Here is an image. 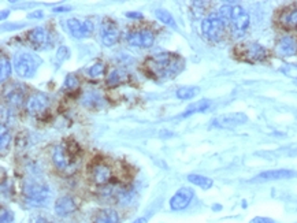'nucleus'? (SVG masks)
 <instances>
[{
	"label": "nucleus",
	"mask_w": 297,
	"mask_h": 223,
	"mask_svg": "<svg viewBox=\"0 0 297 223\" xmlns=\"http://www.w3.org/2000/svg\"><path fill=\"white\" fill-rule=\"evenodd\" d=\"M184 67V59L178 55L170 52H162L146 58L144 63V70L154 80L173 78Z\"/></svg>",
	"instance_id": "nucleus-1"
},
{
	"label": "nucleus",
	"mask_w": 297,
	"mask_h": 223,
	"mask_svg": "<svg viewBox=\"0 0 297 223\" xmlns=\"http://www.w3.org/2000/svg\"><path fill=\"white\" fill-rule=\"evenodd\" d=\"M80 147L74 141H69L67 145H61L55 148L54 151V164L57 169L65 174H71L77 169V161H78V155H80Z\"/></svg>",
	"instance_id": "nucleus-2"
},
{
	"label": "nucleus",
	"mask_w": 297,
	"mask_h": 223,
	"mask_svg": "<svg viewBox=\"0 0 297 223\" xmlns=\"http://www.w3.org/2000/svg\"><path fill=\"white\" fill-rule=\"evenodd\" d=\"M234 57L241 62L256 63L264 61L266 58L269 57V52L260 44L244 41V43L237 44L236 47H234Z\"/></svg>",
	"instance_id": "nucleus-3"
},
{
	"label": "nucleus",
	"mask_w": 297,
	"mask_h": 223,
	"mask_svg": "<svg viewBox=\"0 0 297 223\" xmlns=\"http://www.w3.org/2000/svg\"><path fill=\"white\" fill-rule=\"evenodd\" d=\"M41 65V59L34 53L22 52L15 57V72L22 78H32L36 74L38 66Z\"/></svg>",
	"instance_id": "nucleus-4"
},
{
	"label": "nucleus",
	"mask_w": 297,
	"mask_h": 223,
	"mask_svg": "<svg viewBox=\"0 0 297 223\" xmlns=\"http://www.w3.org/2000/svg\"><path fill=\"white\" fill-rule=\"evenodd\" d=\"M227 29V22L219 15H210L202 22V32L211 41H221L225 37Z\"/></svg>",
	"instance_id": "nucleus-5"
},
{
	"label": "nucleus",
	"mask_w": 297,
	"mask_h": 223,
	"mask_svg": "<svg viewBox=\"0 0 297 223\" xmlns=\"http://www.w3.org/2000/svg\"><path fill=\"white\" fill-rule=\"evenodd\" d=\"M22 192H24L26 200L36 205L44 204L49 197L48 186L44 182H40V181H26L24 184V188H22Z\"/></svg>",
	"instance_id": "nucleus-6"
},
{
	"label": "nucleus",
	"mask_w": 297,
	"mask_h": 223,
	"mask_svg": "<svg viewBox=\"0 0 297 223\" xmlns=\"http://www.w3.org/2000/svg\"><path fill=\"white\" fill-rule=\"evenodd\" d=\"M89 176L96 185H109L113 180V170L104 161H94L89 167Z\"/></svg>",
	"instance_id": "nucleus-7"
},
{
	"label": "nucleus",
	"mask_w": 297,
	"mask_h": 223,
	"mask_svg": "<svg viewBox=\"0 0 297 223\" xmlns=\"http://www.w3.org/2000/svg\"><path fill=\"white\" fill-rule=\"evenodd\" d=\"M246 121H248L246 115L241 114V113H236V114H225L212 119L210 126L218 129H233L236 128V126H240V125L245 124Z\"/></svg>",
	"instance_id": "nucleus-8"
},
{
	"label": "nucleus",
	"mask_w": 297,
	"mask_h": 223,
	"mask_svg": "<svg viewBox=\"0 0 297 223\" xmlns=\"http://www.w3.org/2000/svg\"><path fill=\"white\" fill-rule=\"evenodd\" d=\"M126 41L132 47L150 48L155 43V36L150 30H137L127 34Z\"/></svg>",
	"instance_id": "nucleus-9"
},
{
	"label": "nucleus",
	"mask_w": 297,
	"mask_h": 223,
	"mask_svg": "<svg viewBox=\"0 0 297 223\" xmlns=\"http://www.w3.org/2000/svg\"><path fill=\"white\" fill-rule=\"evenodd\" d=\"M100 36H102V41H103L104 45L107 47H111L114 44L118 41L119 37V30L117 24L114 22L113 19L106 18L102 24V28H100Z\"/></svg>",
	"instance_id": "nucleus-10"
},
{
	"label": "nucleus",
	"mask_w": 297,
	"mask_h": 223,
	"mask_svg": "<svg viewBox=\"0 0 297 223\" xmlns=\"http://www.w3.org/2000/svg\"><path fill=\"white\" fill-rule=\"evenodd\" d=\"M193 190L190 189V188H181L170 200V208L173 209V211H179V209L186 208L189 203L193 199Z\"/></svg>",
	"instance_id": "nucleus-11"
},
{
	"label": "nucleus",
	"mask_w": 297,
	"mask_h": 223,
	"mask_svg": "<svg viewBox=\"0 0 297 223\" xmlns=\"http://www.w3.org/2000/svg\"><path fill=\"white\" fill-rule=\"evenodd\" d=\"M28 40L30 45L36 49H44L49 44V33L47 29L44 28H34L28 33Z\"/></svg>",
	"instance_id": "nucleus-12"
},
{
	"label": "nucleus",
	"mask_w": 297,
	"mask_h": 223,
	"mask_svg": "<svg viewBox=\"0 0 297 223\" xmlns=\"http://www.w3.org/2000/svg\"><path fill=\"white\" fill-rule=\"evenodd\" d=\"M279 25L285 29H297V5H290L281 11Z\"/></svg>",
	"instance_id": "nucleus-13"
},
{
	"label": "nucleus",
	"mask_w": 297,
	"mask_h": 223,
	"mask_svg": "<svg viewBox=\"0 0 297 223\" xmlns=\"http://www.w3.org/2000/svg\"><path fill=\"white\" fill-rule=\"evenodd\" d=\"M48 107L47 96L42 93H33L26 101V109L30 114H41Z\"/></svg>",
	"instance_id": "nucleus-14"
},
{
	"label": "nucleus",
	"mask_w": 297,
	"mask_h": 223,
	"mask_svg": "<svg viewBox=\"0 0 297 223\" xmlns=\"http://www.w3.org/2000/svg\"><path fill=\"white\" fill-rule=\"evenodd\" d=\"M297 173L293 170H269L260 173L259 176L255 177L254 181H278V180H289L296 177Z\"/></svg>",
	"instance_id": "nucleus-15"
},
{
	"label": "nucleus",
	"mask_w": 297,
	"mask_h": 223,
	"mask_svg": "<svg viewBox=\"0 0 297 223\" xmlns=\"http://www.w3.org/2000/svg\"><path fill=\"white\" fill-rule=\"evenodd\" d=\"M277 52L281 55V57H292L297 52V43L294 37L292 36H285L279 40L277 43Z\"/></svg>",
	"instance_id": "nucleus-16"
},
{
	"label": "nucleus",
	"mask_w": 297,
	"mask_h": 223,
	"mask_svg": "<svg viewBox=\"0 0 297 223\" xmlns=\"http://www.w3.org/2000/svg\"><path fill=\"white\" fill-rule=\"evenodd\" d=\"M77 209V203L76 200L70 197V196H65L57 201L55 204V212H57L59 216H67V215L73 214Z\"/></svg>",
	"instance_id": "nucleus-17"
},
{
	"label": "nucleus",
	"mask_w": 297,
	"mask_h": 223,
	"mask_svg": "<svg viewBox=\"0 0 297 223\" xmlns=\"http://www.w3.org/2000/svg\"><path fill=\"white\" fill-rule=\"evenodd\" d=\"M119 216L114 209H102L93 219V223H118Z\"/></svg>",
	"instance_id": "nucleus-18"
},
{
	"label": "nucleus",
	"mask_w": 297,
	"mask_h": 223,
	"mask_svg": "<svg viewBox=\"0 0 297 223\" xmlns=\"http://www.w3.org/2000/svg\"><path fill=\"white\" fill-rule=\"evenodd\" d=\"M6 99H7V101H9L10 104L21 105L24 103V90L17 85L11 86V88L6 92Z\"/></svg>",
	"instance_id": "nucleus-19"
},
{
	"label": "nucleus",
	"mask_w": 297,
	"mask_h": 223,
	"mask_svg": "<svg viewBox=\"0 0 297 223\" xmlns=\"http://www.w3.org/2000/svg\"><path fill=\"white\" fill-rule=\"evenodd\" d=\"M210 107H211V100L203 99V100H200V101H197V103H194V104L189 105L188 109L185 111L184 114H181V117H182V118H188V117H190V115L207 111Z\"/></svg>",
	"instance_id": "nucleus-20"
},
{
	"label": "nucleus",
	"mask_w": 297,
	"mask_h": 223,
	"mask_svg": "<svg viewBox=\"0 0 297 223\" xmlns=\"http://www.w3.org/2000/svg\"><path fill=\"white\" fill-rule=\"evenodd\" d=\"M233 30V33L236 34H242L246 30V28L250 26V17L248 14H242L240 18H237L236 21H233L230 25H229Z\"/></svg>",
	"instance_id": "nucleus-21"
},
{
	"label": "nucleus",
	"mask_w": 297,
	"mask_h": 223,
	"mask_svg": "<svg viewBox=\"0 0 297 223\" xmlns=\"http://www.w3.org/2000/svg\"><path fill=\"white\" fill-rule=\"evenodd\" d=\"M199 93H200V88H199V86H182V88L177 89L175 96H177L178 99L189 100L193 99L194 96L199 95Z\"/></svg>",
	"instance_id": "nucleus-22"
},
{
	"label": "nucleus",
	"mask_w": 297,
	"mask_h": 223,
	"mask_svg": "<svg viewBox=\"0 0 297 223\" xmlns=\"http://www.w3.org/2000/svg\"><path fill=\"white\" fill-rule=\"evenodd\" d=\"M188 181H190L193 185L200 186L202 189H210V188L212 186V184H214L211 178L203 177V176H197V174H189Z\"/></svg>",
	"instance_id": "nucleus-23"
},
{
	"label": "nucleus",
	"mask_w": 297,
	"mask_h": 223,
	"mask_svg": "<svg viewBox=\"0 0 297 223\" xmlns=\"http://www.w3.org/2000/svg\"><path fill=\"white\" fill-rule=\"evenodd\" d=\"M67 28L70 30V33L76 38L84 37V30H82V22H80L78 19L71 18L67 21Z\"/></svg>",
	"instance_id": "nucleus-24"
},
{
	"label": "nucleus",
	"mask_w": 297,
	"mask_h": 223,
	"mask_svg": "<svg viewBox=\"0 0 297 223\" xmlns=\"http://www.w3.org/2000/svg\"><path fill=\"white\" fill-rule=\"evenodd\" d=\"M155 15L156 18L159 19L161 22H163V24L169 25V26H171V28H177V24H175L174 18H173V15L170 14L169 11H166V10L163 9H158L155 10Z\"/></svg>",
	"instance_id": "nucleus-25"
},
{
	"label": "nucleus",
	"mask_w": 297,
	"mask_h": 223,
	"mask_svg": "<svg viewBox=\"0 0 297 223\" xmlns=\"http://www.w3.org/2000/svg\"><path fill=\"white\" fill-rule=\"evenodd\" d=\"M11 74V65H10L9 59H6L5 55H2V61H0V80L5 82Z\"/></svg>",
	"instance_id": "nucleus-26"
},
{
	"label": "nucleus",
	"mask_w": 297,
	"mask_h": 223,
	"mask_svg": "<svg viewBox=\"0 0 297 223\" xmlns=\"http://www.w3.org/2000/svg\"><path fill=\"white\" fill-rule=\"evenodd\" d=\"M65 88L70 90L77 89L78 88V80H77V77L73 76V74H69L66 77V80H65Z\"/></svg>",
	"instance_id": "nucleus-27"
},
{
	"label": "nucleus",
	"mask_w": 297,
	"mask_h": 223,
	"mask_svg": "<svg viewBox=\"0 0 297 223\" xmlns=\"http://www.w3.org/2000/svg\"><path fill=\"white\" fill-rule=\"evenodd\" d=\"M279 70H281L285 76L292 77V78H297V66H294V65H286V66L281 67Z\"/></svg>",
	"instance_id": "nucleus-28"
},
{
	"label": "nucleus",
	"mask_w": 297,
	"mask_h": 223,
	"mask_svg": "<svg viewBox=\"0 0 297 223\" xmlns=\"http://www.w3.org/2000/svg\"><path fill=\"white\" fill-rule=\"evenodd\" d=\"M104 73V65L103 63H96L94 66H92L89 69V76L90 77H100Z\"/></svg>",
	"instance_id": "nucleus-29"
},
{
	"label": "nucleus",
	"mask_w": 297,
	"mask_h": 223,
	"mask_svg": "<svg viewBox=\"0 0 297 223\" xmlns=\"http://www.w3.org/2000/svg\"><path fill=\"white\" fill-rule=\"evenodd\" d=\"M10 140H11V137H10V133L9 132H2V138H0V147H2V155H5V151L7 149V147H9L10 144Z\"/></svg>",
	"instance_id": "nucleus-30"
},
{
	"label": "nucleus",
	"mask_w": 297,
	"mask_h": 223,
	"mask_svg": "<svg viewBox=\"0 0 297 223\" xmlns=\"http://www.w3.org/2000/svg\"><path fill=\"white\" fill-rule=\"evenodd\" d=\"M119 82H121V76H119V72L114 70V72L109 76V78H107V85L115 86L117 84H119Z\"/></svg>",
	"instance_id": "nucleus-31"
},
{
	"label": "nucleus",
	"mask_w": 297,
	"mask_h": 223,
	"mask_svg": "<svg viewBox=\"0 0 297 223\" xmlns=\"http://www.w3.org/2000/svg\"><path fill=\"white\" fill-rule=\"evenodd\" d=\"M14 219V215L11 211H6L5 208L2 209V216H0V222L2 223H11Z\"/></svg>",
	"instance_id": "nucleus-32"
},
{
	"label": "nucleus",
	"mask_w": 297,
	"mask_h": 223,
	"mask_svg": "<svg viewBox=\"0 0 297 223\" xmlns=\"http://www.w3.org/2000/svg\"><path fill=\"white\" fill-rule=\"evenodd\" d=\"M69 55H70V52H69V48L67 47H61L59 49H58L57 58H58V61H61V62L66 61L67 58H69Z\"/></svg>",
	"instance_id": "nucleus-33"
},
{
	"label": "nucleus",
	"mask_w": 297,
	"mask_h": 223,
	"mask_svg": "<svg viewBox=\"0 0 297 223\" xmlns=\"http://www.w3.org/2000/svg\"><path fill=\"white\" fill-rule=\"evenodd\" d=\"M82 30H84V37L90 36L92 30H93V24H92V21H89V19L84 21V24H82Z\"/></svg>",
	"instance_id": "nucleus-34"
},
{
	"label": "nucleus",
	"mask_w": 297,
	"mask_h": 223,
	"mask_svg": "<svg viewBox=\"0 0 297 223\" xmlns=\"http://www.w3.org/2000/svg\"><path fill=\"white\" fill-rule=\"evenodd\" d=\"M250 223H275L273 219L270 218H263V216H256L251 220Z\"/></svg>",
	"instance_id": "nucleus-35"
},
{
	"label": "nucleus",
	"mask_w": 297,
	"mask_h": 223,
	"mask_svg": "<svg viewBox=\"0 0 297 223\" xmlns=\"http://www.w3.org/2000/svg\"><path fill=\"white\" fill-rule=\"evenodd\" d=\"M126 17H129V18H134V19H141L142 14L141 13H126Z\"/></svg>",
	"instance_id": "nucleus-36"
},
{
	"label": "nucleus",
	"mask_w": 297,
	"mask_h": 223,
	"mask_svg": "<svg viewBox=\"0 0 297 223\" xmlns=\"http://www.w3.org/2000/svg\"><path fill=\"white\" fill-rule=\"evenodd\" d=\"M32 223H49L47 219L44 218V216H36V218L32 219Z\"/></svg>",
	"instance_id": "nucleus-37"
},
{
	"label": "nucleus",
	"mask_w": 297,
	"mask_h": 223,
	"mask_svg": "<svg viewBox=\"0 0 297 223\" xmlns=\"http://www.w3.org/2000/svg\"><path fill=\"white\" fill-rule=\"evenodd\" d=\"M29 18H42V11H36V13L29 14Z\"/></svg>",
	"instance_id": "nucleus-38"
},
{
	"label": "nucleus",
	"mask_w": 297,
	"mask_h": 223,
	"mask_svg": "<svg viewBox=\"0 0 297 223\" xmlns=\"http://www.w3.org/2000/svg\"><path fill=\"white\" fill-rule=\"evenodd\" d=\"M70 7H55L54 11H55V13H61V11H70Z\"/></svg>",
	"instance_id": "nucleus-39"
},
{
	"label": "nucleus",
	"mask_w": 297,
	"mask_h": 223,
	"mask_svg": "<svg viewBox=\"0 0 297 223\" xmlns=\"http://www.w3.org/2000/svg\"><path fill=\"white\" fill-rule=\"evenodd\" d=\"M133 223H146V218H138L136 219Z\"/></svg>",
	"instance_id": "nucleus-40"
},
{
	"label": "nucleus",
	"mask_w": 297,
	"mask_h": 223,
	"mask_svg": "<svg viewBox=\"0 0 297 223\" xmlns=\"http://www.w3.org/2000/svg\"><path fill=\"white\" fill-rule=\"evenodd\" d=\"M6 15H9V13L3 11V13H2V19H6Z\"/></svg>",
	"instance_id": "nucleus-41"
}]
</instances>
